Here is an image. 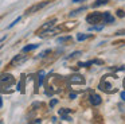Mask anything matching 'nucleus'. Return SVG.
<instances>
[{
	"instance_id": "nucleus-10",
	"label": "nucleus",
	"mask_w": 125,
	"mask_h": 124,
	"mask_svg": "<svg viewBox=\"0 0 125 124\" xmlns=\"http://www.w3.org/2000/svg\"><path fill=\"white\" fill-rule=\"evenodd\" d=\"M39 45H28L26 47H23V53H27V51H31V50H35Z\"/></svg>"
},
{
	"instance_id": "nucleus-2",
	"label": "nucleus",
	"mask_w": 125,
	"mask_h": 124,
	"mask_svg": "<svg viewBox=\"0 0 125 124\" xmlns=\"http://www.w3.org/2000/svg\"><path fill=\"white\" fill-rule=\"evenodd\" d=\"M50 1H42V3H38V4H34L32 7H30L27 11H26V15H30V13H34V12H38L39 10H42L43 7H46Z\"/></svg>"
},
{
	"instance_id": "nucleus-18",
	"label": "nucleus",
	"mask_w": 125,
	"mask_h": 124,
	"mask_svg": "<svg viewBox=\"0 0 125 124\" xmlns=\"http://www.w3.org/2000/svg\"><path fill=\"white\" fill-rule=\"evenodd\" d=\"M19 20H20V18H16V19H15V20H14V22H12V23H11V24H10V26H8V28H12V27H14L15 24H16L18 22H19Z\"/></svg>"
},
{
	"instance_id": "nucleus-24",
	"label": "nucleus",
	"mask_w": 125,
	"mask_h": 124,
	"mask_svg": "<svg viewBox=\"0 0 125 124\" xmlns=\"http://www.w3.org/2000/svg\"><path fill=\"white\" fill-rule=\"evenodd\" d=\"M75 96H77L75 93H70V96H69V97H70V99L73 100V99H75Z\"/></svg>"
},
{
	"instance_id": "nucleus-6",
	"label": "nucleus",
	"mask_w": 125,
	"mask_h": 124,
	"mask_svg": "<svg viewBox=\"0 0 125 124\" xmlns=\"http://www.w3.org/2000/svg\"><path fill=\"white\" fill-rule=\"evenodd\" d=\"M55 19H52V20H50V22H47L46 24H43V26L41 27V28L38 30V35L39 34H42V32H44V31H47L49 28H51V27H54V24H55Z\"/></svg>"
},
{
	"instance_id": "nucleus-9",
	"label": "nucleus",
	"mask_w": 125,
	"mask_h": 124,
	"mask_svg": "<svg viewBox=\"0 0 125 124\" xmlns=\"http://www.w3.org/2000/svg\"><path fill=\"white\" fill-rule=\"evenodd\" d=\"M102 20H104V23H114V16H112L110 12H105Z\"/></svg>"
},
{
	"instance_id": "nucleus-20",
	"label": "nucleus",
	"mask_w": 125,
	"mask_h": 124,
	"mask_svg": "<svg viewBox=\"0 0 125 124\" xmlns=\"http://www.w3.org/2000/svg\"><path fill=\"white\" fill-rule=\"evenodd\" d=\"M61 117H62L63 120H66V121H71V120H73V119H71V117H69L67 115H63V116H61Z\"/></svg>"
},
{
	"instance_id": "nucleus-1",
	"label": "nucleus",
	"mask_w": 125,
	"mask_h": 124,
	"mask_svg": "<svg viewBox=\"0 0 125 124\" xmlns=\"http://www.w3.org/2000/svg\"><path fill=\"white\" fill-rule=\"evenodd\" d=\"M102 18H104V13L93 12V13H90V15H87L86 20L89 22V23H92V24H95V23H101V22H102Z\"/></svg>"
},
{
	"instance_id": "nucleus-28",
	"label": "nucleus",
	"mask_w": 125,
	"mask_h": 124,
	"mask_svg": "<svg viewBox=\"0 0 125 124\" xmlns=\"http://www.w3.org/2000/svg\"><path fill=\"white\" fill-rule=\"evenodd\" d=\"M124 86H125V80H124Z\"/></svg>"
},
{
	"instance_id": "nucleus-21",
	"label": "nucleus",
	"mask_w": 125,
	"mask_h": 124,
	"mask_svg": "<svg viewBox=\"0 0 125 124\" xmlns=\"http://www.w3.org/2000/svg\"><path fill=\"white\" fill-rule=\"evenodd\" d=\"M70 39V37H65V38H59L58 39V42H65V40H69Z\"/></svg>"
},
{
	"instance_id": "nucleus-26",
	"label": "nucleus",
	"mask_w": 125,
	"mask_h": 124,
	"mask_svg": "<svg viewBox=\"0 0 125 124\" xmlns=\"http://www.w3.org/2000/svg\"><path fill=\"white\" fill-rule=\"evenodd\" d=\"M81 1H85V0H73V3H81Z\"/></svg>"
},
{
	"instance_id": "nucleus-11",
	"label": "nucleus",
	"mask_w": 125,
	"mask_h": 124,
	"mask_svg": "<svg viewBox=\"0 0 125 124\" xmlns=\"http://www.w3.org/2000/svg\"><path fill=\"white\" fill-rule=\"evenodd\" d=\"M92 35L90 34H78V37H77V39L81 42V40H85V39H87V38H90Z\"/></svg>"
},
{
	"instance_id": "nucleus-14",
	"label": "nucleus",
	"mask_w": 125,
	"mask_h": 124,
	"mask_svg": "<svg viewBox=\"0 0 125 124\" xmlns=\"http://www.w3.org/2000/svg\"><path fill=\"white\" fill-rule=\"evenodd\" d=\"M89 30L90 31H101V30H102V26H94V24H93L92 27H89Z\"/></svg>"
},
{
	"instance_id": "nucleus-4",
	"label": "nucleus",
	"mask_w": 125,
	"mask_h": 124,
	"mask_svg": "<svg viewBox=\"0 0 125 124\" xmlns=\"http://www.w3.org/2000/svg\"><path fill=\"white\" fill-rule=\"evenodd\" d=\"M100 89H102V90L108 92V93H112V92H116V88H113V86L110 85V84L106 82V80H102V82L100 84Z\"/></svg>"
},
{
	"instance_id": "nucleus-27",
	"label": "nucleus",
	"mask_w": 125,
	"mask_h": 124,
	"mask_svg": "<svg viewBox=\"0 0 125 124\" xmlns=\"http://www.w3.org/2000/svg\"><path fill=\"white\" fill-rule=\"evenodd\" d=\"M1 105H3V100L0 99V107H1Z\"/></svg>"
},
{
	"instance_id": "nucleus-13",
	"label": "nucleus",
	"mask_w": 125,
	"mask_h": 124,
	"mask_svg": "<svg viewBox=\"0 0 125 124\" xmlns=\"http://www.w3.org/2000/svg\"><path fill=\"white\" fill-rule=\"evenodd\" d=\"M108 1H109V0H97V1H95L94 4H93V5H94V7H98V5L106 4V3H108Z\"/></svg>"
},
{
	"instance_id": "nucleus-8",
	"label": "nucleus",
	"mask_w": 125,
	"mask_h": 124,
	"mask_svg": "<svg viewBox=\"0 0 125 124\" xmlns=\"http://www.w3.org/2000/svg\"><path fill=\"white\" fill-rule=\"evenodd\" d=\"M101 97L98 96V94H92L90 96V102H92V105H94V107H97V105H100L101 104Z\"/></svg>"
},
{
	"instance_id": "nucleus-12",
	"label": "nucleus",
	"mask_w": 125,
	"mask_h": 124,
	"mask_svg": "<svg viewBox=\"0 0 125 124\" xmlns=\"http://www.w3.org/2000/svg\"><path fill=\"white\" fill-rule=\"evenodd\" d=\"M43 78H44V72H41L38 74V86H41L43 84Z\"/></svg>"
},
{
	"instance_id": "nucleus-3",
	"label": "nucleus",
	"mask_w": 125,
	"mask_h": 124,
	"mask_svg": "<svg viewBox=\"0 0 125 124\" xmlns=\"http://www.w3.org/2000/svg\"><path fill=\"white\" fill-rule=\"evenodd\" d=\"M14 82H15V80L11 74H3L0 77V84H4V86H8Z\"/></svg>"
},
{
	"instance_id": "nucleus-17",
	"label": "nucleus",
	"mask_w": 125,
	"mask_h": 124,
	"mask_svg": "<svg viewBox=\"0 0 125 124\" xmlns=\"http://www.w3.org/2000/svg\"><path fill=\"white\" fill-rule=\"evenodd\" d=\"M79 66H90V65H93V61H89V62H79Z\"/></svg>"
},
{
	"instance_id": "nucleus-25",
	"label": "nucleus",
	"mask_w": 125,
	"mask_h": 124,
	"mask_svg": "<svg viewBox=\"0 0 125 124\" xmlns=\"http://www.w3.org/2000/svg\"><path fill=\"white\" fill-rule=\"evenodd\" d=\"M117 35H125V30H122V31H118V32H117Z\"/></svg>"
},
{
	"instance_id": "nucleus-7",
	"label": "nucleus",
	"mask_w": 125,
	"mask_h": 124,
	"mask_svg": "<svg viewBox=\"0 0 125 124\" xmlns=\"http://www.w3.org/2000/svg\"><path fill=\"white\" fill-rule=\"evenodd\" d=\"M26 59H27V55H22V54H20V55H16L14 59H12V62H11V63L14 65V66H16V65L23 63V62H24Z\"/></svg>"
},
{
	"instance_id": "nucleus-19",
	"label": "nucleus",
	"mask_w": 125,
	"mask_h": 124,
	"mask_svg": "<svg viewBox=\"0 0 125 124\" xmlns=\"http://www.w3.org/2000/svg\"><path fill=\"white\" fill-rule=\"evenodd\" d=\"M117 15H118L120 18H124V16H125V12H124L122 10H118V11H117Z\"/></svg>"
},
{
	"instance_id": "nucleus-16",
	"label": "nucleus",
	"mask_w": 125,
	"mask_h": 124,
	"mask_svg": "<svg viewBox=\"0 0 125 124\" xmlns=\"http://www.w3.org/2000/svg\"><path fill=\"white\" fill-rule=\"evenodd\" d=\"M86 10V7H82V8H79V10H77V11H73V12L70 13V16H74V15H77L78 12H82V11H85Z\"/></svg>"
},
{
	"instance_id": "nucleus-15",
	"label": "nucleus",
	"mask_w": 125,
	"mask_h": 124,
	"mask_svg": "<svg viewBox=\"0 0 125 124\" xmlns=\"http://www.w3.org/2000/svg\"><path fill=\"white\" fill-rule=\"evenodd\" d=\"M59 113L61 116H63V115H67V113H70V109H67V108H63V109H59Z\"/></svg>"
},
{
	"instance_id": "nucleus-5",
	"label": "nucleus",
	"mask_w": 125,
	"mask_h": 124,
	"mask_svg": "<svg viewBox=\"0 0 125 124\" xmlns=\"http://www.w3.org/2000/svg\"><path fill=\"white\" fill-rule=\"evenodd\" d=\"M69 82H70V84H79V85H83V84H85V78L82 77V75L75 74V75H71V77L69 78Z\"/></svg>"
},
{
	"instance_id": "nucleus-23",
	"label": "nucleus",
	"mask_w": 125,
	"mask_h": 124,
	"mask_svg": "<svg viewBox=\"0 0 125 124\" xmlns=\"http://www.w3.org/2000/svg\"><path fill=\"white\" fill-rule=\"evenodd\" d=\"M120 96H121V99L125 101V90H124V92H121V94H120Z\"/></svg>"
},
{
	"instance_id": "nucleus-22",
	"label": "nucleus",
	"mask_w": 125,
	"mask_h": 124,
	"mask_svg": "<svg viewBox=\"0 0 125 124\" xmlns=\"http://www.w3.org/2000/svg\"><path fill=\"white\" fill-rule=\"evenodd\" d=\"M55 104H57V100L54 99V100H51V102H50V107H54Z\"/></svg>"
}]
</instances>
